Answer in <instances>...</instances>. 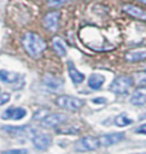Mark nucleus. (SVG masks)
Returning <instances> with one entry per match:
<instances>
[{"mask_svg": "<svg viewBox=\"0 0 146 154\" xmlns=\"http://www.w3.org/2000/svg\"><path fill=\"white\" fill-rule=\"evenodd\" d=\"M131 123H132V121L127 117L126 114L118 115V117L115 118V125H117L118 127H126V126H128V125H131Z\"/></svg>", "mask_w": 146, "mask_h": 154, "instance_id": "obj_19", "label": "nucleus"}, {"mask_svg": "<svg viewBox=\"0 0 146 154\" xmlns=\"http://www.w3.org/2000/svg\"><path fill=\"white\" fill-rule=\"evenodd\" d=\"M126 135L119 132V134H109V135H105L100 139V143H101V146L107 148V146H111L114 144H118L120 143L122 140H124Z\"/></svg>", "mask_w": 146, "mask_h": 154, "instance_id": "obj_8", "label": "nucleus"}, {"mask_svg": "<svg viewBox=\"0 0 146 154\" xmlns=\"http://www.w3.org/2000/svg\"><path fill=\"white\" fill-rule=\"evenodd\" d=\"M132 83H133V79L131 76H119V78H117L111 83L110 89L114 93H118V95L126 93L128 91V88L132 85Z\"/></svg>", "mask_w": 146, "mask_h": 154, "instance_id": "obj_4", "label": "nucleus"}, {"mask_svg": "<svg viewBox=\"0 0 146 154\" xmlns=\"http://www.w3.org/2000/svg\"><path fill=\"white\" fill-rule=\"evenodd\" d=\"M65 3V0H49L48 5L49 7H57V5H62Z\"/></svg>", "mask_w": 146, "mask_h": 154, "instance_id": "obj_22", "label": "nucleus"}, {"mask_svg": "<svg viewBox=\"0 0 146 154\" xmlns=\"http://www.w3.org/2000/svg\"><path fill=\"white\" fill-rule=\"evenodd\" d=\"M20 76L18 74H16V72H12V71H7V70H0V80H3V82L5 83H14L17 79H18Z\"/></svg>", "mask_w": 146, "mask_h": 154, "instance_id": "obj_17", "label": "nucleus"}, {"mask_svg": "<svg viewBox=\"0 0 146 154\" xmlns=\"http://www.w3.org/2000/svg\"><path fill=\"white\" fill-rule=\"evenodd\" d=\"M138 2H141V3H144V4H146V0H138Z\"/></svg>", "mask_w": 146, "mask_h": 154, "instance_id": "obj_25", "label": "nucleus"}, {"mask_svg": "<svg viewBox=\"0 0 146 154\" xmlns=\"http://www.w3.org/2000/svg\"><path fill=\"white\" fill-rule=\"evenodd\" d=\"M58 20H59V13L58 12H52V13H48L44 20H43V25L44 27L48 30V31H57L58 29Z\"/></svg>", "mask_w": 146, "mask_h": 154, "instance_id": "obj_7", "label": "nucleus"}, {"mask_svg": "<svg viewBox=\"0 0 146 154\" xmlns=\"http://www.w3.org/2000/svg\"><path fill=\"white\" fill-rule=\"evenodd\" d=\"M146 58V49H140V51H135V52H128L126 54V60L129 62H136V61H141V60Z\"/></svg>", "mask_w": 146, "mask_h": 154, "instance_id": "obj_16", "label": "nucleus"}, {"mask_svg": "<svg viewBox=\"0 0 146 154\" xmlns=\"http://www.w3.org/2000/svg\"><path fill=\"white\" fill-rule=\"evenodd\" d=\"M43 83H44L48 88L54 89V91H57V89H59V88L62 87L63 80L54 78V76H52V75H45L44 78H43Z\"/></svg>", "mask_w": 146, "mask_h": 154, "instance_id": "obj_13", "label": "nucleus"}, {"mask_svg": "<svg viewBox=\"0 0 146 154\" xmlns=\"http://www.w3.org/2000/svg\"><path fill=\"white\" fill-rule=\"evenodd\" d=\"M53 48L56 51V53L58 54V56H66V47L65 44H63V42L61 38H58V36H56L53 38Z\"/></svg>", "mask_w": 146, "mask_h": 154, "instance_id": "obj_18", "label": "nucleus"}, {"mask_svg": "<svg viewBox=\"0 0 146 154\" xmlns=\"http://www.w3.org/2000/svg\"><path fill=\"white\" fill-rule=\"evenodd\" d=\"M66 115L63 114H52V115H48V117H45L44 119L41 121V125L44 127H57L58 125H61L66 121Z\"/></svg>", "mask_w": 146, "mask_h": 154, "instance_id": "obj_9", "label": "nucleus"}, {"mask_svg": "<svg viewBox=\"0 0 146 154\" xmlns=\"http://www.w3.org/2000/svg\"><path fill=\"white\" fill-rule=\"evenodd\" d=\"M136 132H138V134H145V135H146V125L140 126V127L136 130Z\"/></svg>", "mask_w": 146, "mask_h": 154, "instance_id": "obj_24", "label": "nucleus"}, {"mask_svg": "<svg viewBox=\"0 0 146 154\" xmlns=\"http://www.w3.org/2000/svg\"><path fill=\"white\" fill-rule=\"evenodd\" d=\"M68 74H70V78L72 79V82L75 84H79L85 79V75L83 72L78 71V69L72 65V62H68Z\"/></svg>", "mask_w": 146, "mask_h": 154, "instance_id": "obj_14", "label": "nucleus"}, {"mask_svg": "<svg viewBox=\"0 0 146 154\" xmlns=\"http://www.w3.org/2000/svg\"><path fill=\"white\" fill-rule=\"evenodd\" d=\"M100 146H101L100 139L87 136V137L80 139L78 143L74 145V149L76 152H91V150H96V149H98Z\"/></svg>", "mask_w": 146, "mask_h": 154, "instance_id": "obj_3", "label": "nucleus"}, {"mask_svg": "<svg viewBox=\"0 0 146 154\" xmlns=\"http://www.w3.org/2000/svg\"><path fill=\"white\" fill-rule=\"evenodd\" d=\"M136 82L138 83V84H144V83H146V72H141V74H137Z\"/></svg>", "mask_w": 146, "mask_h": 154, "instance_id": "obj_21", "label": "nucleus"}, {"mask_svg": "<svg viewBox=\"0 0 146 154\" xmlns=\"http://www.w3.org/2000/svg\"><path fill=\"white\" fill-rule=\"evenodd\" d=\"M23 47L26 49V52L34 58H38L40 56V53L47 48L45 42L41 39L39 35L34 32H27L26 35L23 36Z\"/></svg>", "mask_w": 146, "mask_h": 154, "instance_id": "obj_1", "label": "nucleus"}, {"mask_svg": "<svg viewBox=\"0 0 146 154\" xmlns=\"http://www.w3.org/2000/svg\"><path fill=\"white\" fill-rule=\"evenodd\" d=\"M57 105L63 109L71 110V112H76V110H79L84 106V101L71 96H59L57 98Z\"/></svg>", "mask_w": 146, "mask_h": 154, "instance_id": "obj_2", "label": "nucleus"}, {"mask_svg": "<svg viewBox=\"0 0 146 154\" xmlns=\"http://www.w3.org/2000/svg\"><path fill=\"white\" fill-rule=\"evenodd\" d=\"M32 143L35 145V148L39 149V150H47L49 148L50 143H52V139L47 134H38L36 132L32 137Z\"/></svg>", "mask_w": 146, "mask_h": 154, "instance_id": "obj_6", "label": "nucleus"}, {"mask_svg": "<svg viewBox=\"0 0 146 154\" xmlns=\"http://www.w3.org/2000/svg\"><path fill=\"white\" fill-rule=\"evenodd\" d=\"M4 131L9 132V134L14 136H22V137H30L32 139L34 135L36 134V131L31 128L30 126H22V127H13V126H5Z\"/></svg>", "mask_w": 146, "mask_h": 154, "instance_id": "obj_5", "label": "nucleus"}, {"mask_svg": "<svg viewBox=\"0 0 146 154\" xmlns=\"http://www.w3.org/2000/svg\"><path fill=\"white\" fill-rule=\"evenodd\" d=\"M9 101V95L8 93H4V95H0V105H4L5 102Z\"/></svg>", "mask_w": 146, "mask_h": 154, "instance_id": "obj_23", "label": "nucleus"}, {"mask_svg": "<svg viewBox=\"0 0 146 154\" xmlns=\"http://www.w3.org/2000/svg\"><path fill=\"white\" fill-rule=\"evenodd\" d=\"M2 154H27L26 149H12V150H5Z\"/></svg>", "mask_w": 146, "mask_h": 154, "instance_id": "obj_20", "label": "nucleus"}, {"mask_svg": "<svg viewBox=\"0 0 146 154\" xmlns=\"http://www.w3.org/2000/svg\"><path fill=\"white\" fill-rule=\"evenodd\" d=\"M131 104L136 106H141L146 104V87L137 88L131 97Z\"/></svg>", "mask_w": 146, "mask_h": 154, "instance_id": "obj_11", "label": "nucleus"}, {"mask_svg": "<svg viewBox=\"0 0 146 154\" xmlns=\"http://www.w3.org/2000/svg\"><path fill=\"white\" fill-rule=\"evenodd\" d=\"M123 9L126 11V13H128L129 16H133V17H136V18L142 20V21L146 20V12L142 11L138 7L133 5V4H127V5L123 7Z\"/></svg>", "mask_w": 146, "mask_h": 154, "instance_id": "obj_12", "label": "nucleus"}, {"mask_svg": "<svg viewBox=\"0 0 146 154\" xmlns=\"http://www.w3.org/2000/svg\"><path fill=\"white\" fill-rule=\"evenodd\" d=\"M23 117H26V110L23 108H9L7 109L5 112L3 113V119H14V121H18V119H22Z\"/></svg>", "mask_w": 146, "mask_h": 154, "instance_id": "obj_10", "label": "nucleus"}, {"mask_svg": "<svg viewBox=\"0 0 146 154\" xmlns=\"http://www.w3.org/2000/svg\"><path fill=\"white\" fill-rule=\"evenodd\" d=\"M105 83V76L101 74H92L88 79V84L92 89H100Z\"/></svg>", "mask_w": 146, "mask_h": 154, "instance_id": "obj_15", "label": "nucleus"}]
</instances>
